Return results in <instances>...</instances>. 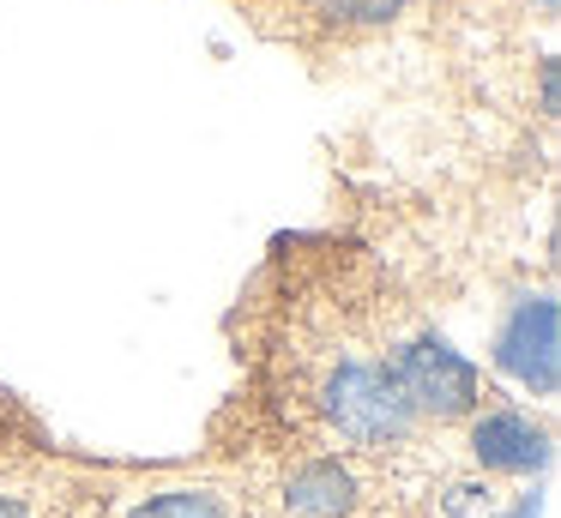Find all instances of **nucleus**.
<instances>
[{"instance_id": "obj_2", "label": "nucleus", "mask_w": 561, "mask_h": 518, "mask_svg": "<svg viewBox=\"0 0 561 518\" xmlns=\"http://www.w3.org/2000/svg\"><path fill=\"white\" fill-rule=\"evenodd\" d=\"M380 368H387L399 404L416 422H465L471 410H483V373L471 356L447 344L435 325H411V332H392L380 349Z\"/></svg>"}, {"instance_id": "obj_1", "label": "nucleus", "mask_w": 561, "mask_h": 518, "mask_svg": "<svg viewBox=\"0 0 561 518\" xmlns=\"http://www.w3.org/2000/svg\"><path fill=\"white\" fill-rule=\"evenodd\" d=\"M260 518H404V494L375 458L314 446L266 482Z\"/></svg>"}, {"instance_id": "obj_3", "label": "nucleus", "mask_w": 561, "mask_h": 518, "mask_svg": "<svg viewBox=\"0 0 561 518\" xmlns=\"http://www.w3.org/2000/svg\"><path fill=\"white\" fill-rule=\"evenodd\" d=\"M495 368L507 380H519L525 392L537 398H556L561 392V308L549 289L537 296H519L495 325V344H489Z\"/></svg>"}, {"instance_id": "obj_4", "label": "nucleus", "mask_w": 561, "mask_h": 518, "mask_svg": "<svg viewBox=\"0 0 561 518\" xmlns=\"http://www.w3.org/2000/svg\"><path fill=\"white\" fill-rule=\"evenodd\" d=\"M471 458L483 476H543L549 458H556V440L531 410L489 404L471 410Z\"/></svg>"}, {"instance_id": "obj_5", "label": "nucleus", "mask_w": 561, "mask_h": 518, "mask_svg": "<svg viewBox=\"0 0 561 518\" xmlns=\"http://www.w3.org/2000/svg\"><path fill=\"white\" fill-rule=\"evenodd\" d=\"M127 518H224V494H211V488H158V494H146Z\"/></svg>"}, {"instance_id": "obj_6", "label": "nucleus", "mask_w": 561, "mask_h": 518, "mask_svg": "<svg viewBox=\"0 0 561 518\" xmlns=\"http://www.w3.org/2000/svg\"><path fill=\"white\" fill-rule=\"evenodd\" d=\"M435 518H495V488L489 482H447L435 500Z\"/></svg>"}, {"instance_id": "obj_9", "label": "nucleus", "mask_w": 561, "mask_h": 518, "mask_svg": "<svg viewBox=\"0 0 561 518\" xmlns=\"http://www.w3.org/2000/svg\"><path fill=\"white\" fill-rule=\"evenodd\" d=\"M0 518H31V500L13 488H0Z\"/></svg>"}, {"instance_id": "obj_7", "label": "nucleus", "mask_w": 561, "mask_h": 518, "mask_svg": "<svg viewBox=\"0 0 561 518\" xmlns=\"http://www.w3.org/2000/svg\"><path fill=\"white\" fill-rule=\"evenodd\" d=\"M556 103H561V67H556V55L543 60V108L556 115Z\"/></svg>"}, {"instance_id": "obj_8", "label": "nucleus", "mask_w": 561, "mask_h": 518, "mask_svg": "<svg viewBox=\"0 0 561 518\" xmlns=\"http://www.w3.org/2000/svg\"><path fill=\"white\" fill-rule=\"evenodd\" d=\"M501 518H543V494H537V488H531V494H519V500H513Z\"/></svg>"}]
</instances>
